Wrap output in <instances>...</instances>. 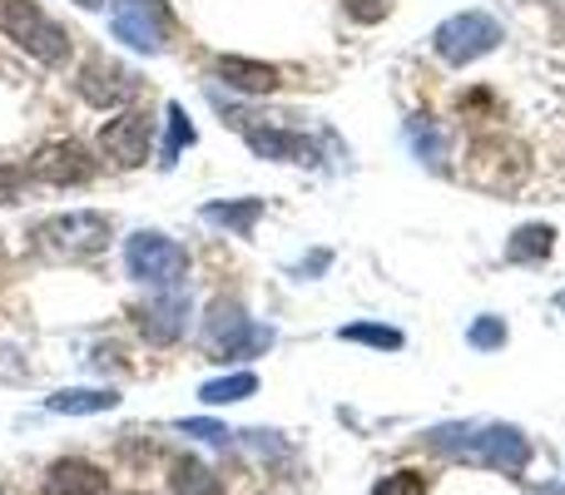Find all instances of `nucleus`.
I'll return each instance as SVG.
<instances>
[{
    "label": "nucleus",
    "mask_w": 565,
    "mask_h": 495,
    "mask_svg": "<svg viewBox=\"0 0 565 495\" xmlns=\"http://www.w3.org/2000/svg\"><path fill=\"white\" fill-rule=\"evenodd\" d=\"M342 10H348L358 25H377V20H387L392 0H342Z\"/></svg>",
    "instance_id": "393cba45"
},
{
    "label": "nucleus",
    "mask_w": 565,
    "mask_h": 495,
    "mask_svg": "<svg viewBox=\"0 0 565 495\" xmlns=\"http://www.w3.org/2000/svg\"><path fill=\"white\" fill-rule=\"evenodd\" d=\"M45 495H109V476L95 466V461L65 456V461H55V466H50Z\"/></svg>",
    "instance_id": "f8f14e48"
},
{
    "label": "nucleus",
    "mask_w": 565,
    "mask_h": 495,
    "mask_svg": "<svg viewBox=\"0 0 565 495\" xmlns=\"http://www.w3.org/2000/svg\"><path fill=\"white\" fill-rule=\"evenodd\" d=\"M556 35L565 40V0H561V6H556Z\"/></svg>",
    "instance_id": "bb28decb"
},
{
    "label": "nucleus",
    "mask_w": 565,
    "mask_h": 495,
    "mask_svg": "<svg viewBox=\"0 0 565 495\" xmlns=\"http://www.w3.org/2000/svg\"><path fill=\"white\" fill-rule=\"evenodd\" d=\"M45 407L60 411V417H95V411H115L119 397L109 387H65V391H55Z\"/></svg>",
    "instance_id": "dca6fc26"
},
{
    "label": "nucleus",
    "mask_w": 565,
    "mask_h": 495,
    "mask_svg": "<svg viewBox=\"0 0 565 495\" xmlns=\"http://www.w3.org/2000/svg\"><path fill=\"white\" fill-rule=\"evenodd\" d=\"M556 302H561V308H565V292H561V298H556Z\"/></svg>",
    "instance_id": "c85d7f7f"
},
{
    "label": "nucleus",
    "mask_w": 565,
    "mask_h": 495,
    "mask_svg": "<svg viewBox=\"0 0 565 495\" xmlns=\"http://www.w3.org/2000/svg\"><path fill=\"white\" fill-rule=\"evenodd\" d=\"M169 495H224V486L214 481V471L194 456H179L169 466Z\"/></svg>",
    "instance_id": "f3484780"
},
{
    "label": "nucleus",
    "mask_w": 565,
    "mask_h": 495,
    "mask_svg": "<svg viewBox=\"0 0 565 495\" xmlns=\"http://www.w3.org/2000/svg\"><path fill=\"white\" fill-rule=\"evenodd\" d=\"M248 144L264 159H288V164H312V144L292 129H248Z\"/></svg>",
    "instance_id": "2eb2a0df"
},
{
    "label": "nucleus",
    "mask_w": 565,
    "mask_h": 495,
    "mask_svg": "<svg viewBox=\"0 0 565 495\" xmlns=\"http://www.w3.org/2000/svg\"><path fill=\"white\" fill-rule=\"evenodd\" d=\"M40 248L55 258H89L109 244V218L105 214H60L35 228Z\"/></svg>",
    "instance_id": "6e6552de"
},
{
    "label": "nucleus",
    "mask_w": 565,
    "mask_h": 495,
    "mask_svg": "<svg viewBox=\"0 0 565 495\" xmlns=\"http://www.w3.org/2000/svg\"><path fill=\"white\" fill-rule=\"evenodd\" d=\"M179 431H184V437H199V441H214V446H224L228 441V427H218V421H209V417L179 421Z\"/></svg>",
    "instance_id": "a878e982"
},
{
    "label": "nucleus",
    "mask_w": 565,
    "mask_h": 495,
    "mask_svg": "<svg viewBox=\"0 0 565 495\" xmlns=\"http://www.w3.org/2000/svg\"><path fill=\"white\" fill-rule=\"evenodd\" d=\"M467 342H471V347H481V352L507 347V322H501V318H477V322H471V332H467Z\"/></svg>",
    "instance_id": "5701e85b"
},
{
    "label": "nucleus",
    "mask_w": 565,
    "mask_h": 495,
    "mask_svg": "<svg viewBox=\"0 0 565 495\" xmlns=\"http://www.w3.org/2000/svg\"><path fill=\"white\" fill-rule=\"evenodd\" d=\"M338 337L342 342H367V347H382V352L402 347V332L397 327H377V322H352V327H342Z\"/></svg>",
    "instance_id": "4be33fe9"
},
{
    "label": "nucleus",
    "mask_w": 565,
    "mask_h": 495,
    "mask_svg": "<svg viewBox=\"0 0 565 495\" xmlns=\"http://www.w3.org/2000/svg\"><path fill=\"white\" fill-rule=\"evenodd\" d=\"M139 327H145L154 342L184 337V327H189V298H184V292H169V298L139 308Z\"/></svg>",
    "instance_id": "4468645a"
},
{
    "label": "nucleus",
    "mask_w": 565,
    "mask_h": 495,
    "mask_svg": "<svg viewBox=\"0 0 565 495\" xmlns=\"http://www.w3.org/2000/svg\"><path fill=\"white\" fill-rule=\"evenodd\" d=\"M268 347H274V327L244 318L238 302H218V308L209 312V352H214L218 362H244Z\"/></svg>",
    "instance_id": "39448f33"
},
{
    "label": "nucleus",
    "mask_w": 565,
    "mask_h": 495,
    "mask_svg": "<svg viewBox=\"0 0 565 495\" xmlns=\"http://www.w3.org/2000/svg\"><path fill=\"white\" fill-rule=\"evenodd\" d=\"M149 144H154V125H149L139 109H129V115L109 119V125L99 129V154L115 169H139L149 159Z\"/></svg>",
    "instance_id": "1a4fd4ad"
},
{
    "label": "nucleus",
    "mask_w": 565,
    "mask_h": 495,
    "mask_svg": "<svg viewBox=\"0 0 565 495\" xmlns=\"http://www.w3.org/2000/svg\"><path fill=\"white\" fill-rule=\"evenodd\" d=\"M427 441L461 461L501 471V476H521L531 466V441L516 427H437Z\"/></svg>",
    "instance_id": "f257e3e1"
},
{
    "label": "nucleus",
    "mask_w": 565,
    "mask_h": 495,
    "mask_svg": "<svg viewBox=\"0 0 565 495\" xmlns=\"http://www.w3.org/2000/svg\"><path fill=\"white\" fill-rule=\"evenodd\" d=\"M214 75L224 79V85L244 89V95H274L282 85L274 65H258V60H238V55H218L214 60Z\"/></svg>",
    "instance_id": "ddd939ff"
},
{
    "label": "nucleus",
    "mask_w": 565,
    "mask_h": 495,
    "mask_svg": "<svg viewBox=\"0 0 565 495\" xmlns=\"http://www.w3.org/2000/svg\"><path fill=\"white\" fill-rule=\"evenodd\" d=\"M169 25H174L169 0H109V30L139 55H159L169 45Z\"/></svg>",
    "instance_id": "20e7f679"
},
{
    "label": "nucleus",
    "mask_w": 565,
    "mask_h": 495,
    "mask_svg": "<svg viewBox=\"0 0 565 495\" xmlns=\"http://www.w3.org/2000/svg\"><path fill=\"white\" fill-rule=\"evenodd\" d=\"M431 45H437V55L447 60V65H471V60L491 55V50L501 45V25L487 10H461V15L441 20Z\"/></svg>",
    "instance_id": "423d86ee"
},
{
    "label": "nucleus",
    "mask_w": 565,
    "mask_h": 495,
    "mask_svg": "<svg viewBox=\"0 0 565 495\" xmlns=\"http://www.w3.org/2000/svg\"><path fill=\"white\" fill-rule=\"evenodd\" d=\"M125 268L135 282H154V288H174L189 272V252L164 234H135L125 244Z\"/></svg>",
    "instance_id": "0eeeda50"
},
{
    "label": "nucleus",
    "mask_w": 565,
    "mask_h": 495,
    "mask_svg": "<svg viewBox=\"0 0 565 495\" xmlns=\"http://www.w3.org/2000/svg\"><path fill=\"white\" fill-rule=\"evenodd\" d=\"M526 149L516 144V139L507 134H481L477 144L467 149V164H461V174H467V184L487 189V194H507V189H516L521 179H526Z\"/></svg>",
    "instance_id": "7ed1b4c3"
},
{
    "label": "nucleus",
    "mask_w": 565,
    "mask_h": 495,
    "mask_svg": "<svg viewBox=\"0 0 565 495\" xmlns=\"http://www.w3.org/2000/svg\"><path fill=\"white\" fill-rule=\"evenodd\" d=\"M372 495H427V476H417V471H397V476L377 481Z\"/></svg>",
    "instance_id": "b1692460"
},
{
    "label": "nucleus",
    "mask_w": 565,
    "mask_h": 495,
    "mask_svg": "<svg viewBox=\"0 0 565 495\" xmlns=\"http://www.w3.org/2000/svg\"><path fill=\"white\" fill-rule=\"evenodd\" d=\"M75 6H105V0H75Z\"/></svg>",
    "instance_id": "cd10ccee"
},
{
    "label": "nucleus",
    "mask_w": 565,
    "mask_h": 495,
    "mask_svg": "<svg viewBox=\"0 0 565 495\" xmlns=\"http://www.w3.org/2000/svg\"><path fill=\"white\" fill-rule=\"evenodd\" d=\"M254 391H258V377H254V372H234V377L204 381V387H199V397H204L209 407H234V401L254 397Z\"/></svg>",
    "instance_id": "aec40b11"
},
{
    "label": "nucleus",
    "mask_w": 565,
    "mask_h": 495,
    "mask_svg": "<svg viewBox=\"0 0 565 495\" xmlns=\"http://www.w3.org/2000/svg\"><path fill=\"white\" fill-rule=\"evenodd\" d=\"M194 144V125H189V115L179 105H169V134H164V169L179 164V154Z\"/></svg>",
    "instance_id": "412c9836"
},
{
    "label": "nucleus",
    "mask_w": 565,
    "mask_h": 495,
    "mask_svg": "<svg viewBox=\"0 0 565 495\" xmlns=\"http://www.w3.org/2000/svg\"><path fill=\"white\" fill-rule=\"evenodd\" d=\"M551 248H556V228L526 224V228H516V238L507 244V258L511 262H541V258H551Z\"/></svg>",
    "instance_id": "6ab92c4d"
},
{
    "label": "nucleus",
    "mask_w": 565,
    "mask_h": 495,
    "mask_svg": "<svg viewBox=\"0 0 565 495\" xmlns=\"http://www.w3.org/2000/svg\"><path fill=\"white\" fill-rule=\"evenodd\" d=\"M0 15H6V35L15 40L25 55H35L40 65H65L70 60V35L60 20H50L35 0H0Z\"/></svg>",
    "instance_id": "f03ea898"
},
{
    "label": "nucleus",
    "mask_w": 565,
    "mask_h": 495,
    "mask_svg": "<svg viewBox=\"0 0 565 495\" xmlns=\"http://www.w3.org/2000/svg\"><path fill=\"white\" fill-rule=\"evenodd\" d=\"M264 218V198H238V204H204V224H218L228 234H254Z\"/></svg>",
    "instance_id": "a211bd4d"
},
{
    "label": "nucleus",
    "mask_w": 565,
    "mask_h": 495,
    "mask_svg": "<svg viewBox=\"0 0 565 495\" xmlns=\"http://www.w3.org/2000/svg\"><path fill=\"white\" fill-rule=\"evenodd\" d=\"M139 89V79L129 75L125 65H115V60H89L85 69H79V95L89 99V105H125L129 95Z\"/></svg>",
    "instance_id": "9d476101"
},
{
    "label": "nucleus",
    "mask_w": 565,
    "mask_h": 495,
    "mask_svg": "<svg viewBox=\"0 0 565 495\" xmlns=\"http://www.w3.org/2000/svg\"><path fill=\"white\" fill-rule=\"evenodd\" d=\"M30 174L45 179V184H85V179L95 174V159L85 154V144L65 139V144H55V149H40V154L30 159Z\"/></svg>",
    "instance_id": "9b49d317"
}]
</instances>
